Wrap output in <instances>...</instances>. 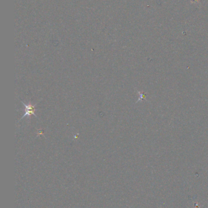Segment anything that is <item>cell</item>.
Listing matches in <instances>:
<instances>
[{
    "instance_id": "obj_1",
    "label": "cell",
    "mask_w": 208,
    "mask_h": 208,
    "mask_svg": "<svg viewBox=\"0 0 208 208\" xmlns=\"http://www.w3.org/2000/svg\"><path fill=\"white\" fill-rule=\"evenodd\" d=\"M24 106L25 107V113L24 114V115L22 116V119H23L24 117L26 116H31L34 115L36 116L35 115V111H36L37 110L35 109L34 106L36 105V104L34 105H32L31 104H29L28 105H26L24 102H22Z\"/></svg>"
}]
</instances>
